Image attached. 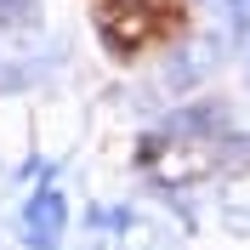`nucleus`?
<instances>
[{"label":"nucleus","instance_id":"nucleus-1","mask_svg":"<svg viewBox=\"0 0 250 250\" xmlns=\"http://www.w3.org/2000/svg\"><path fill=\"white\" fill-rule=\"evenodd\" d=\"M0 23H12V29L17 23H34V6L29 0H0Z\"/></svg>","mask_w":250,"mask_h":250}]
</instances>
